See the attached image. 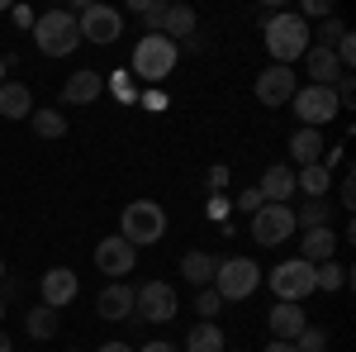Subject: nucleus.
Segmentation results:
<instances>
[{"label": "nucleus", "mask_w": 356, "mask_h": 352, "mask_svg": "<svg viewBox=\"0 0 356 352\" xmlns=\"http://www.w3.org/2000/svg\"><path fill=\"white\" fill-rule=\"evenodd\" d=\"M261 33H266V53L275 57V67H295L309 48H314V38H309V20H300L295 10H275L261 20Z\"/></svg>", "instance_id": "1"}, {"label": "nucleus", "mask_w": 356, "mask_h": 352, "mask_svg": "<svg viewBox=\"0 0 356 352\" xmlns=\"http://www.w3.org/2000/svg\"><path fill=\"white\" fill-rule=\"evenodd\" d=\"M33 43H38V53H48V57H72L81 48L76 15H72V10H48V15H38V20H33Z\"/></svg>", "instance_id": "2"}, {"label": "nucleus", "mask_w": 356, "mask_h": 352, "mask_svg": "<svg viewBox=\"0 0 356 352\" xmlns=\"http://www.w3.org/2000/svg\"><path fill=\"white\" fill-rule=\"evenodd\" d=\"M176 57H181V48L171 43V38H162V33H143L134 48V77L147 86H162L171 72H176Z\"/></svg>", "instance_id": "3"}, {"label": "nucleus", "mask_w": 356, "mask_h": 352, "mask_svg": "<svg viewBox=\"0 0 356 352\" xmlns=\"http://www.w3.org/2000/svg\"><path fill=\"white\" fill-rule=\"evenodd\" d=\"M162 234H166V210L157 200H134L124 210V219H119V238L134 247V252L138 247H152Z\"/></svg>", "instance_id": "4"}, {"label": "nucleus", "mask_w": 356, "mask_h": 352, "mask_svg": "<svg viewBox=\"0 0 356 352\" xmlns=\"http://www.w3.org/2000/svg\"><path fill=\"white\" fill-rule=\"evenodd\" d=\"M257 286H261V271L252 257H219V271H214V291L228 300H252L257 296Z\"/></svg>", "instance_id": "5"}, {"label": "nucleus", "mask_w": 356, "mask_h": 352, "mask_svg": "<svg viewBox=\"0 0 356 352\" xmlns=\"http://www.w3.org/2000/svg\"><path fill=\"white\" fill-rule=\"evenodd\" d=\"M271 291H275V300L304 305V300L314 296V267H309V262H300V257L275 262V267H271Z\"/></svg>", "instance_id": "6"}, {"label": "nucleus", "mask_w": 356, "mask_h": 352, "mask_svg": "<svg viewBox=\"0 0 356 352\" xmlns=\"http://www.w3.org/2000/svg\"><path fill=\"white\" fill-rule=\"evenodd\" d=\"M176 309H181V300H176V291L166 281H147V286L134 291V314L147 319V324H171Z\"/></svg>", "instance_id": "7"}, {"label": "nucleus", "mask_w": 356, "mask_h": 352, "mask_svg": "<svg viewBox=\"0 0 356 352\" xmlns=\"http://www.w3.org/2000/svg\"><path fill=\"white\" fill-rule=\"evenodd\" d=\"M290 109L304 119V129H323L337 114V95H332V86H300L290 95Z\"/></svg>", "instance_id": "8"}, {"label": "nucleus", "mask_w": 356, "mask_h": 352, "mask_svg": "<svg viewBox=\"0 0 356 352\" xmlns=\"http://www.w3.org/2000/svg\"><path fill=\"white\" fill-rule=\"evenodd\" d=\"M295 229H300V224H295V210H290V205H261V210L252 215V238L261 247H280Z\"/></svg>", "instance_id": "9"}, {"label": "nucleus", "mask_w": 356, "mask_h": 352, "mask_svg": "<svg viewBox=\"0 0 356 352\" xmlns=\"http://www.w3.org/2000/svg\"><path fill=\"white\" fill-rule=\"evenodd\" d=\"M76 29H81V43H100V48H110L114 38L124 33V15L110 10V5H86L81 15H76Z\"/></svg>", "instance_id": "10"}, {"label": "nucleus", "mask_w": 356, "mask_h": 352, "mask_svg": "<svg viewBox=\"0 0 356 352\" xmlns=\"http://www.w3.org/2000/svg\"><path fill=\"white\" fill-rule=\"evenodd\" d=\"M134 262H138V252L124 243L119 234H110V238H100V243H95V267L105 271L110 281H124V276L134 271Z\"/></svg>", "instance_id": "11"}, {"label": "nucleus", "mask_w": 356, "mask_h": 352, "mask_svg": "<svg viewBox=\"0 0 356 352\" xmlns=\"http://www.w3.org/2000/svg\"><path fill=\"white\" fill-rule=\"evenodd\" d=\"M38 291H43V305L62 314V305L76 300L81 281H76V271H72V267H48V271H43V281H38Z\"/></svg>", "instance_id": "12"}, {"label": "nucleus", "mask_w": 356, "mask_h": 352, "mask_svg": "<svg viewBox=\"0 0 356 352\" xmlns=\"http://www.w3.org/2000/svg\"><path fill=\"white\" fill-rule=\"evenodd\" d=\"M300 91V82H295V72L290 67H266L261 77H257V100L261 105H290V95Z\"/></svg>", "instance_id": "13"}, {"label": "nucleus", "mask_w": 356, "mask_h": 352, "mask_svg": "<svg viewBox=\"0 0 356 352\" xmlns=\"http://www.w3.org/2000/svg\"><path fill=\"white\" fill-rule=\"evenodd\" d=\"M266 324H271V338H275V343H295L304 328H309V314H304V305H290V300H280V305H271Z\"/></svg>", "instance_id": "14"}, {"label": "nucleus", "mask_w": 356, "mask_h": 352, "mask_svg": "<svg viewBox=\"0 0 356 352\" xmlns=\"http://www.w3.org/2000/svg\"><path fill=\"white\" fill-rule=\"evenodd\" d=\"M95 309H100V319H110V324H124V319H134V286L129 281H110L100 300H95Z\"/></svg>", "instance_id": "15"}, {"label": "nucleus", "mask_w": 356, "mask_h": 352, "mask_svg": "<svg viewBox=\"0 0 356 352\" xmlns=\"http://www.w3.org/2000/svg\"><path fill=\"white\" fill-rule=\"evenodd\" d=\"M337 257V234L328 229H304L300 234V262H309V267H323V262H332Z\"/></svg>", "instance_id": "16"}, {"label": "nucleus", "mask_w": 356, "mask_h": 352, "mask_svg": "<svg viewBox=\"0 0 356 352\" xmlns=\"http://www.w3.org/2000/svg\"><path fill=\"white\" fill-rule=\"evenodd\" d=\"M300 62H304V72L314 77V82H309V86H337V82H342V77H347V72H342V62H337V53H332V48H309V53H304Z\"/></svg>", "instance_id": "17"}, {"label": "nucleus", "mask_w": 356, "mask_h": 352, "mask_svg": "<svg viewBox=\"0 0 356 352\" xmlns=\"http://www.w3.org/2000/svg\"><path fill=\"white\" fill-rule=\"evenodd\" d=\"M261 200L266 205H290V195H295V167H285V162H275L261 171Z\"/></svg>", "instance_id": "18"}, {"label": "nucleus", "mask_w": 356, "mask_h": 352, "mask_svg": "<svg viewBox=\"0 0 356 352\" xmlns=\"http://www.w3.org/2000/svg\"><path fill=\"white\" fill-rule=\"evenodd\" d=\"M100 91H105V77L86 67V72H72V77H67L62 100H67V105H90V100H100Z\"/></svg>", "instance_id": "19"}, {"label": "nucleus", "mask_w": 356, "mask_h": 352, "mask_svg": "<svg viewBox=\"0 0 356 352\" xmlns=\"http://www.w3.org/2000/svg\"><path fill=\"white\" fill-rule=\"evenodd\" d=\"M323 153H328V148H323V134H318V129H295V134H290V162L295 167H318Z\"/></svg>", "instance_id": "20"}, {"label": "nucleus", "mask_w": 356, "mask_h": 352, "mask_svg": "<svg viewBox=\"0 0 356 352\" xmlns=\"http://www.w3.org/2000/svg\"><path fill=\"white\" fill-rule=\"evenodd\" d=\"M214 271H219V257L214 252H200V247H191L186 257H181V276L191 281V286H214Z\"/></svg>", "instance_id": "21"}, {"label": "nucleus", "mask_w": 356, "mask_h": 352, "mask_svg": "<svg viewBox=\"0 0 356 352\" xmlns=\"http://www.w3.org/2000/svg\"><path fill=\"white\" fill-rule=\"evenodd\" d=\"M0 114L5 119H29L33 114V91L24 82H0Z\"/></svg>", "instance_id": "22"}, {"label": "nucleus", "mask_w": 356, "mask_h": 352, "mask_svg": "<svg viewBox=\"0 0 356 352\" xmlns=\"http://www.w3.org/2000/svg\"><path fill=\"white\" fill-rule=\"evenodd\" d=\"M195 29H200V15H195L191 5H166V20H162V38H191Z\"/></svg>", "instance_id": "23"}, {"label": "nucleus", "mask_w": 356, "mask_h": 352, "mask_svg": "<svg viewBox=\"0 0 356 352\" xmlns=\"http://www.w3.org/2000/svg\"><path fill=\"white\" fill-rule=\"evenodd\" d=\"M295 190H304L309 200H328V190H332V171L323 162L318 167H300L295 171Z\"/></svg>", "instance_id": "24"}, {"label": "nucleus", "mask_w": 356, "mask_h": 352, "mask_svg": "<svg viewBox=\"0 0 356 352\" xmlns=\"http://www.w3.org/2000/svg\"><path fill=\"white\" fill-rule=\"evenodd\" d=\"M24 333L29 338H38V343H48L57 333V309H48V305H33L24 314Z\"/></svg>", "instance_id": "25"}, {"label": "nucleus", "mask_w": 356, "mask_h": 352, "mask_svg": "<svg viewBox=\"0 0 356 352\" xmlns=\"http://www.w3.org/2000/svg\"><path fill=\"white\" fill-rule=\"evenodd\" d=\"M223 343H228V338H223L219 324H195L191 338H186V352H228Z\"/></svg>", "instance_id": "26"}, {"label": "nucleus", "mask_w": 356, "mask_h": 352, "mask_svg": "<svg viewBox=\"0 0 356 352\" xmlns=\"http://www.w3.org/2000/svg\"><path fill=\"white\" fill-rule=\"evenodd\" d=\"M29 124H33V134H38V138H62V134H67V114H62V109H33Z\"/></svg>", "instance_id": "27"}, {"label": "nucleus", "mask_w": 356, "mask_h": 352, "mask_svg": "<svg viewBox=\"0 0 356 352\" xmlns=\"http://www.w3.org/2000/svg\"><path fill=\"white\" fill-rule=\"evenodd\" d=\"M328 219H332L328 200H304L295 210V224H304V229H328Z\"/></svg>", "instance_id": "28"}, {"label": "nucleus", "mask_w": 356, "mask_h": 352, "mask_svg": "<svg viewBox=\"0 0 356 352\" xmlns=\"http://www.w3.org/2000/svg\"><path fill=\"white\" fill-rule=\"evenodd\" d=\"M352 276L347 267H337V262H323V267H314V291H342Z\"/></svg>", "instance_id": "29"}, {"label": "nucleus", "mask_w": 356, "mask_h": 352, "mask_svg": "<svg viewBox=\"0 0 356 352\" xmlns=\"http://www.w3.org/2000/svg\"><path fill=\"white\" fill-rule=\"evenodd\" d=\"M219 309H223V296L214 286H204L200 296H195V314H200V324H219Z\"/></svg>", "instance_id": "30"}, {"label": "nucleus", "mask_w": 356, "mask_h": 352, "mask_svg": "<svg viewBox=\"0 0 356 352\" xmlns=\"http://www.w3.org/2000/svg\"><path fill=\"white\" fill-rule=\"evenodd\" d=\"M342 33H347V24L332 15V20H323V29H318V33H309V38H318L314 48H337V38H342Z\"/></svg>", "instance_id": "31"}, {"label": "nucleus", "mask_w": 356, "mask_h": 352, "mask_svg": "<svg viewBox=\"0 0 356 352\" xmlns=\"http://www.w3.org/2000/svg\"><path fill=\"white\" fill-rule=\"evenodd\" d=\"M323 348H328V328H314V324H309L300 338H295V352H323Z\"/></svg>", "instance_id": "32"}, {"label": "nucleus", "mask_w": 356, "mask_h": 352, "mask_svg": "<svg viewBox=\"0 0 356 352\" xmlns=\"http://www.w3.org/2000/svg\"><path fill=\"white\" fill-rule=\"evenodd\" d=\"M143 24H147V33H162V20H166V5L162 0H143Z\"/></svg>", "instance_id": "33"}, {"label": "nucleus", "mask_w": 356, "mask_h": 352, "mask_svg": "<svg viewBox=\"0 0 356 352\" xmlns=\"http://www.w3.org/2000/svg\"><path fill=\"white\" fill-rule=\"evenodd\" d=\"M332 53H337V62H342V72H352V62H356V33H352V29L337 38V48H332Z\"/></svg>", "instance_id": "34"}, {"label": "nucleus", "mask_w": 356, "mask_h": 352, "mask_svg": "<svg viewBox=\"0 0 356 352\" xmlns=\"http://www.w3.org/2000/svg\"><path fill=\"white\" fill-rule=\"evenodd\" d=\"M105 86H110L119 100H134V82H129V72H110V77H105Z\"/></svg>", "instance_id": "35"}, {"label": "nucleus", "mask_w": 356, "mask_h": 352, "mask_svg": "<svg viewBox=\"0 0 356 352\" xmlns=\"http://www.w3.org/2000/svg\"><path fill=\"white\" fill-rule=\"evenodd\" d=\"M233 205H238V210H243V215H257V210H261V205H266V200H261V190L252 186V190H243V195H238V200H233Z\"/></svg>", "instance_id": "36"}, {"label": "nucleus", "mask_w": 356, "mask_h": 352, "mask_svg": "<svg viewBox=\"0 0 356 352\" xmlns=\"http://www.w3.org/2000/svg\"><path fill=\"white\" fill-rule=\"evenodd\" d=\"M300 20H309V15H318V20H332V5L328 0H304V10H295Z\"/></svg>", "instance_id": "37"}, {"label": "nucleus", "mask_w": 356, "mask_h": 352, "mask_svg": "<svg viewBox=\"0 0 356 352\" xmlns=\"http://www.w3.org/2000/svg\"><path fill=\"white\" fill-rule=\"evenodd\" d=\"M10 20H15L19 29H33V20H38V15H33L29 5H10Z\"/></svg>", "instance_id": "38"}, {"label": "nucleus", "mask_w": 356, "mask_h": 352, "mask_svg": "<svg viewBox=\"0 0 356 352\" xmlns=\"http://www.w3.org/2000/svg\"><path fill=\"white\" fill-rule=\"evenodd\" d=\"M204 181H209V190H223V186H228V167H209Z\"/></svg>", "instance_id": "39"}, {"label": "nucleus", "mask_w": 356, "mask_h": 352, "mask_svg": "<svg viewBox=\"0 0 356 352\" xmlns=\"http://www.w3.org/2000/svg\"><path fill=\"white\" fill-rule=\"evenodd\" d=\"M138 352H181L176 343H166V338H152V343H143Z\"/></svg>", "instance_id": "40"}, {"label": "nucleus", "mask_w": 356, "mask_h": 352, "mask_svg": "<svg viewBox=\"0 0 356 352\" xmlns=\"http://www.w3.org/2000/svg\"><path fill=\"white\" fill-rule=\"evenodd\" d=\"M186 53H204V33H200V29H195L191 38H186Z\"/></svg>", "instance_id": "41"}, {"label": "nucleus", "mask_w": 356, "mask_h": 352, "mask_svg": "<svg viewBox=\"0 0 356 352\" xmlns=\"http://www.w3.org/2000/svg\"><path fill=\"white\" fill-rule=\"evenodd\" d=\"M143 105H147V109H162L166 95H162V91H147V95H143Z\"/></svg>", "instance_id": "42"}, {"label": "nucleus", "mask_w": 356, "mask_h": 352, "mask_svg": "<svg viewBox=\"0 0 356 352\" xmlns=\"http://www.w3.org/2000/svg\"><path fill=\"white\" fill-rule=\"evenodd\" d=\"M228 215V200H219V195H214V200H209V219H223Z\"/></svg>", "instance_id": "43"}, {"label": "nucleus", "mask_w": 356, "mask_h": 352, "mask_svg": "<svg viewBox=\"0 0 356 352\" xmlns=\"http://www.w3.org/2000/svg\"><path fill=\"white\" fill-rule=\"evenodd\" d=\"M342 205H347V210H352V205H356V190H352V176H347V181H342Z\"/></svg>", "instance_id": "44"}, {"label": "nucleus", "mask_w": 356, "mask_h": 352, "mask_svg": "<svg viewBox=\"0 0 356 352\" xmlns=\"http://www.w3.org/2000/svg\"><path fill=\"white\" fill-rule=\"evenodd\" d=\"M100 352H134L129 343H100Z\"/></svg>", "instance_id": "45"}, {"label": "nucleus", "mask_w": 356, "mask_h": 352, "mask_svg": "<svg viewBox=\"0 0 356 352\" xmlns=\"http://www.w3.org/2000/svg\"><path fill=\"white\" fill-rule=\"evenodd\" d=\"M266 352H295V343H271Z\"/></svg>", "instance_id": "46"}, {"label": "nucleus", "mask_w": 356, "mask_h": 352, "mask_svg": "<svg viewBox=\"0 0 356 352\" xmlns=\"http://www.w3.org/2000/svg\"><path fill=\"white\" fill-rule=\"evenodd\" d=\"M0 352H15V343H10V333H0Z\"/></svg>", "instance_id": "47"}, {"label": "nucleus", "mask_w": 356, "mask_h": 352, "mask_svg": "<svg viewBox=\"0 0 356 352\" xmlns=\"http://www.w3.org/2000/svg\"><path fill=\"white\" fill-rule=\"evenodd\" d=\"M5 67H10V57H5V53H0V82H5Z\"/></svg>", "instance_id": "48"}, {"label": "nucleus", "mask_w": 356, "mask_h": 352, "mask_svg": "<svg viewBox=\"0 0 356 352\" xmlns=\"http://www.w3.org/2000/svg\"><path fill=\"white\" fill-rule=\"evenodd\" d=\"M0 319H5V300H0Z\"/></svg>", "instance_id": "49"}, {"label": "nucleus", "mask_w": 356, "mask_h": 352, "mask_svg": "<svg viewBox=\"0 0 356 352\" xmlns=\"http://www.w3.org/2000/svg\"><path fill=\"white\" fill-rule=\"evenodd\" d=\"M0 281H5V262H0Z\"/></svg>", "instance_id": "50"}, {"label": "nucleus", "mask_w": 356, "mask_h": 352, "mask_svg": "<svg viewBox=\"0 0 356 352\" xmlns=\"http://www.w3.org/2000/svg\"><path fill=\"white\" fill-rule=\"evenodd\" d=\"M72 352H81V348H72Z\"/></svg>", "instance_id": "51"}, {"label": "nucleus", "mask_w": 356, "mask_h": 352, "mask_svg": "<svg viewBox=\"0 0 356 352\" xmlns=\"http://www.w3.org/2000/svg\"><path fill=\"white\" fill-rule=\"evenodd\" d=\"M323 352H328V348H323Z\"/></svg>", "instance_id": "52"}]
</instances>
